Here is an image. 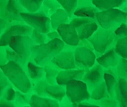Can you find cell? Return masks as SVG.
Instances as JSON below:
<instances>
[{
  "mask_svg": "<svg viewBox=\"0 0 127 107\" xmlns=\"http://www.w3.org/2000/svg\"><path fill=\"white\" fill-rule=\"evenodd\" d=\"M0 68L16 89L24 94L32 93L33 84L28 77L24 67L10 61L1 66Z\"/></svg>",
  "mask_w": 127,
  "mask_h": 107,
  "instance_id": "1",
  "label": "cell"
},
{
  "mask_svg": "<svg viewBox=\"0 0 127 107\" xmlns=\"http://www.w3.org/2000/svg\"><path fill=\"white\" fill-rule=\"evenodd\" d=\"M65 46V43L60 38L50 41L46 44L34 45L31 49V60L36 65L44 67L58 56Z\"/></svg>",
  "mask_w": 127,
  "mask_h": 107,
  "instance_id": "2",
  "label": "cell"
},
{
  "mask_svg": "<svg viewBox=\"0 0 127 107\" xmlns=\"http://www.w3.org/2000/svg\"><path fill=\"white\" fill-rule=\"evenodd\" d=\"M87 41L92 45L96 55L98 57L111 49H114L118 39L114 35V31L104 30L99 26L97 31Z\"/></svg>",
  "mask_w": 127,
  "mask_h": 107,
  "instance_id": "3",
  "label": "cell"
},
{
  "mask_svg": "<svg viewBox=\"0 0 127 107\" xmlns=\"http://www.w3.org/2000/svg\"><path fill=\"white\" fill-rule=\"evenodd\" d=\"M98 25L107 30H114L122 24L127 23V13L120 9L99 11L96 16Z\"/></svg>",
  "mask_w": 127,
  "mask_h": 107,
  "instance_id": "4",
  "label": "cell"
},
{
  "mask_svg": "<svg viewBox=\"0 0 127 107\" xmlns=\"http://www.w3.org/2000/svg\"><path fill=\"white\" fill-rule=\"evenodd\" d=\"M32 92L42 97H48L61 102L66 97V86H62L59 84H48L46 80L42 79L39 82L33 84Z\"/></svg>",
  "mask_w": 127,
  "mask_h": 107,
  "instance_id": "5",
  "label": "cell"
},
{
  "mask_svg": "<svg viewBox=\"0 0 127 107\" xmlns=\"http://www.w3.org/2000/svg\"><path fill=\"white\" fill-rule=\"evenodd\" d=\"M97 55L90 43L85 45L81 42L79 46L75 47V59L77 69L87 71L92 68L97 63Z\"/></svg>",
  "mask_w": 127,
  "mask_h": 107,
  "instance_id": "6",
  "label": "cell"
},
{
  "mask_svg": "<svg viewBox=\"0 0 127 107\" xmlns=\"http://www.w3.org/2000/svg\"><path fill=\"white\" fill-rule=\"evenodd\" d=\"M0 3H1V12H0L1 19L5 20L11 25L15 24H26L20 14L26 13V11L20 3V1L9 0V1H1Z\"/></svg>",
  "mask_w": 127,
  "mask_h": 107,
  "instance_id": "7",
  "label": "cell"
},
{
  "mask_svg": "<svg viewBox=\"0 0 127 107\" xmlns=\"http://www.w3.org/2000/svg\"><path fill=\"white\" fill-rule=\"evenodd\" d=\"M20 15L25 23L36 31L42 34H48L53 30L51 26L50 17L41 13L40 11L34 14L21 13Z\"/></svg>",
  "mask_w": 127,
  "mask_h": 107,
  "instance_id": "8",
  "label": "cell"
},
{
  "mask_svg": "<svg viewBox=\"0 0 127 107\" xmlns=\"http://www.w3.org/2000/svg\"><path fill=\"white\" fill-rule=\"evenodd\" d=\"M66 97L72 104H80L91 100V93L82 80H74L66 85Z\"/></svg>",
  "mask_w": 127,
  "mask_h": 107,
  "instance_id": "9",
  "label": "cell"
},
{
  "mask_svg": "<svg viewBox=\"0 0 127 107\" xmlns=\"http://www.w3.org/2000/svg\"><path fill=\"white\" fill-rule=\"evenodd\" d=\"M34 42L29 36H16L11 38L9 46L26 63L31 60V49Z\"/></svg>",
  "mask_w": 127,
  "mask_h": 107,
  "instance_id": "10",
  "label": "cell"
},
{
  "mask_svg": "<svg viewBox=\"0 0 127 107\" xmlns=\"http://www.w3.org/2000/svg\"><path fill=\"white\" fill-rule=\"evenodd\" d=\"M69 24L76 30L81 42L88 40L99 28L97 20L93 19L73 18Z\"/></svg>",
  "mask_w": 127,
  "mask_h": 107,
  "instance_id": "11",
  "label": "cell"
},
{
  "mask_svg": "<svg viewBox=\"0 0 127 107\" xmlns=\"http://www.w3.org/2000/svg\"><path fill=\"white\" fill-rule=\"evenodd\" d=\"M75 47L65 46L64 50L60 53L53 58L52 63L59 67L60 70H72L77 69L75 59Z\"/></svg>",
  "mask_w": 127,
  "mask_h": 107,
  "instance_id": "12",
  "label": "cell"
},
{
  "mask_svg": "<svg viewBox=\"0 0 127 107\" xmlns=\"http://www.w3.org/2000/svg\"><path fill=\"white\" fill-rule=\"evenodd\" d=\"M33 29L28 26L26 24H15L10 25L0 37V46L1 47L9 46V42L12 37L16 36H31Z\"/></svg>",
  "mask_w": 127,
  "mask_h": 107,
  "instance_id": "13",
  "label": "cell"
},
{
  "mask_svg": "<svg viewBox=\"0 0 127 107\" xmlns=\"http://www.w3.org/2000/svg\"><path fill=\"white\" fill-rule=\"evenodd\" d=\"M104 71L105 69L97 63L86 71L82 81L87 85L90 93L104 81Z\"/></svg>",
  "mask_w": 127,
  "mask_h": 107,
  "instance_id": "14",
  "label": "cell"
},
{
  "mask_svg": "<svg viewBox=\"0 0 127 107\" xmlns=\"http://www.w3.org/2000/svg\"><path fill=\"white\" fill-rule=\"evenodd\" d=\"M57 31L59 32L60 39L67 46L77 47L81 45V41L80 40L78 33L69 23L59 26Z\"/></svg>",
  "mask_w": 127,
  "mask_h": 107,
  "instance_id": "15",
  "label": "cell"
},
{
  "mask_svg": "<svg viewBox=\"0 0 127 107\" xmlns=\"http://www.w3.org/2000/svg\"><path fill=\"white\" fill-rule=\"evenodd\" d=\"M99 11L100 10L93 5V1L82 0L78 2V7L74 13L73 18H86V19L96 20L97 14Z\"/></svg>",
  "mask_w": 127,
  "mask_h": 107,
  "instance_id": "16",
  "label": "cell"
},
{
  "mask_svg": "<svg viewBox=\"0 0 127 107\" xmlns=\"http://www.w3.org/2000/svg\"><path fill=\"white\" fill-rule=\"evenodd\" d=\"M85 73V70L81 69L61 70L57 76V84L62 86H66L74 80H82Z\"/></svg>",
  "mask_w": 127,
  "mask_h": 107,
  "instance_id": "17",
  "label": "cell"
},
{
  "mask_svg": "<svg viewBox=\"0 0 127 107\" xmlns=\"http://www.w3.org/2000/svg\"><path fill=\"white\" fill-rule=\"evenodd\" d=\"M120 57L114 49H111L103 55L97 58V63L103 67L104 69H113L116 67L121 62Z\"/></svg>",
  "mask_w": 127,
  "mask_h": 107,
  "instance_id": "18",
  "label": "cell"
},
{
  "mask_svg": "<svg viewBox=\"0 0 127 107\" xmlns=\"http://www.w3.org/2000/svg\"><path fill=\"white\" fill-rule=\"evenodd\" d=\"M25 70L27 73L28 77L32 82V84L39 82L41 80L45 79V72L44 67L36 65L34 62L30 60L27 64L25 66Z\"/></svg>",
  "mask_w": 127,
  "mask_h": 107,
  "instance_id": "19",
  "label": "cell"
},
{
  "mask_svg": "<svg viewBox=\"0 0 127 107\" xmlns=\"http://www.w3.org/2000/svg\"><path fill=\"white\" fill-rule=\"evenodd\" d=\"M114 99L120 107H127V81L122 79H118L115 87Z\"/></svg>",
  "mask_w": 127,
  "mask_h": 107,
  "instance_id": "20",
  "label": "cell"
},
{
  "mask_svg": "<svg viewBox=\"0 0 127 107\" xmlns=\"http://www.w3.org/2000/svg\"><path fill=\"white\" fill-rule=\"evenodd\" d=\"M30 107H60V105L55 100L32 93L30 100Z\"/></svg>",
  "mask_w": 127,
  "mask_h": 107,
  "instance_id": "21",
  "label": "cell"
},
{
  "mask_svg": "<svg viewBox=\"0 0 127 107\" xmlns=\"http://www.w3.org/2000/svg\"><path fill=\"white\" fill-rule=\"evenodd\" d=\"M93 3L100 11H105L112 9H122L125 7L126 1L125 0H93Z\"/></svg>",
  "mask_w": 127,
  "mask_h": 107,
  "instance_id": "22",
  "label": "cell"
},
{
  "mask_svg": "<svg viewBox=\"0 0 127 107\" xmlns=\"http://www.w3.org/2000/svg\"><path fill=\"white\" fill-rule=\"evenodd\" d=\"M51 20V26L53 30H57L59 26L62 24H68L70 22V18L68 15V14L62 8L59 9L56 12L50 16Z\"/></svg>",
  "mask_w": 127,
  "mask_h": 107,
  "instance_id": "23",
  "label": "cell"
},
{
  "mask_svg": "<svg viewBox=\"0 0 127 107\" xmlns=\"http://www.w3.org/2000/svg\"><path fill=\"white\" fill-rule=\"evenodd\" d=\"M118 77L114 74V73L111 69H105V71H104V82L107 86L110 97L113 99H114L115 87L118 83Z\"/></svg>",
  "mask_w": 127,
  "mask_h": 107,
  "instance_id": "24",
  "label": "cell"
},
{
  "mask_svg": "<svg viewBox=\"0 0 127 107\" xmlns=\"http://www.w3.org/2000/svg\"><path fill=\"white\" fill-rule=\"evenodd\" d=\"M44 72H45V80L48 84H57V76L61 71L59 67H57L52 62L48 63V64L44 66Z\"/></svg>",
  "mask_w": 127,
  "mask_h": 107,
  "instance_id": "25",
  "label": "cell"
},
{
  "mask_svg": "<svg viewBox=\"0 0 127 107\" xmlns=\"http://www.w3.org/2000/svg\"><path fill=\"white\" fill-rule=\"evenodd\" d=\"M109 97V93H108L107 86H106V84L104 81L101 84L97 86L91 92V100H94V101H100L103 99H107Z\"/></svg>",
  "mask_w": 127,
  "mask_h": 107,
  "instance_id": "26",
  "label": "cell"
},
{
  "mask_svg": "<svg viewBox=\"0 0 127 107\" xmlns=\"http://www.w3.org/2000/svg\"><path fill=\"white\" fill-rule=\"evenodd\" d=\"M20 3L26 9V13H37L39 12L43 4L42 0H19Z\"/></svg>",
  "mask_w": 127,
  "mask_h": 107,
  "instance_id": "27",
  "label": "cell"
},
{
  "mask_svg": "<svg viewBox=\"0 0 127 107\" xmlns=\"http://www.w3.org/2000/svg\"><path fill=\"white\" fill-rule=\"evenodd\" d=\"M60 8L61 6L59 4V1H56V0H52V1L51 0H46V1H43V4H42V7L41 9L40 12L46 14L48 17H50L52 14H54Z\"/></svg>",
  "mask_w": 127,
  "mask_h": 107,
  "instance_id": "28",
  "label": "cell"
},
{
  "mask_svg": "<svg viewBox=\"0 0 127 107\" xmlns=\"http://www.w3.org/2000/svg\"><path fill=\"white\" fill-rule=\"evenodd\" d=\"M61 8L68 14L70 20L73 18L74 13L78 7V0H58Z\"/></svg>",
  "mask_w": 127,
  "mask_h": 107,
  "instance_id": "29",
  "label": "cell"
},
{
  "mask_svg": "<svg viewBox=\"0 0 127 107\" xmlns=\"http://www.w3.org/2000/svg\"><path fill=\"white\" fill-rule=\"evenodd\" d=\"M32 93L29 94H24L21 93L19 90H17L16 93V99L15 100V105L16 107H25L30 106V100L32 97Z\"/></svg>",
  "mask_w": 127,
  "mask_h": 107,
  "instance_id": "30",
  "label": "cell"
},
{
  "mask_svg": "<svg viewBox=\"0 0 127 107\" xmlns=\"http://www.w3.org/2000/svg\"><path fill=\"white\" fill-rule=\"evenodd\" d=\"M114 51L123 59L127 60V37L120 39L114 47Z\"/></svg>",
  "mask_w": 127,
  "mask_h": 107,
  "instance_id": "31",
  "label": "cell"
},
{
  "mask_svg": "<svg viewBox=\"0 0 127 107\" xmlns=\"http://www.w3.org/2000/svg\"><path fill=\"white\" fill-rule=\"evenodd\" d=\"M114 74L118 77V79H122L127 81V60L121 59V62L117 67L111 69Z\"/></svg>",
  "mask_w": 127,
  "mask_h": 107,
  "instance_id": "32",
  "label": "cell"
},
{
  "mask_svg": "<svg viewBox=\"0 0 127 107\" xmlns=\"http://www.w3.org/2000/svg\"><path fill=\"white\" fill-rule=\"evenodd\" d=\"M30 36L33 41L34 45H42L50 42V40L47 36V34H42V33H40L35 30H33Z\"/></svg>",
  "mask_w": 127,
  "mask_h": 107,
  "instance_id": "33",
  "label": "cell"
},
{
  "mask_svg": "<svg viewBox=\"0 0 127 107\" xmlns=\"http://www.w3.org/2000/svg\"><path fill=\"white\" fill-rule=\"evenodd\" d=\"M16 93H17V89L14 86H10L1 94V100L14 103L16 99Z\"/></svg>",
  "mask_w": 127,
  "mask_h": 107,
  "instance_id": "34",
  "label": "cell"
},
{
  "mask_svg": "<svg viewBox=\"0 0 127 107\" xmlns=\"http://www.w3.org/2000/svg\"><path fill=\"white\" fill-rule=\"evenodd\" d=\"M0 79H0V94H2L8 88L13 85H12L9 79L3 74V73L2 71L0 72Z\"/></svg>",
  "mask_w": 127,
  "mask_h": 107,
  "instance_id": "35",
  "label": "cell"
},
{
  "mask_svg": "<svg viewBox=\"0 0 127 107\" xmlns=\"http://www.w3.org/2000/svg\"><path fill=\"white\" fill-rule=\"evenodd\" d=\"M97 105H99L101 107H120L117 100L111 97L103 99V100H100Z\"/></svg>",
  "mask_w": 127,
  "mask_h": 107,
  "instance_id": "36",
  "label": "cell"
},
{
  "mask_svg": "<svg viewBox=\"0 0 127 107\" xmlns=\"http://www.w3.org/2000/svg\"><path fill=\"white\" fill-rule=\"evenodd\" d=\"M114 35H115V36L117 37L118 40L127 37V24L125 23V24H122L120 26H119V27L114 30Z\"/></svg>",
  "mask_w": 127,
  "mask_h": 107,
  "instance_id": "37",
  "label": "cell"
},
{
  "mask_svg": "<svg viewBox=\"0 0 127 107\" xmlns=\"http://www.w3.org/2000/svg\"><path fill=\"white\" fill-rule=\"evenodd\" d=\"M8 63L7 53H6V47H1V59H0V67L3 66Z\"/></svg>",
  "mask_w": 127,
  "mask_h": 107,
  "instance_id": "38",
  "label": "cell"
},
{
  "mask_svg": "<svg viewBox=\"0 0 127 107\" xmlns=\"http://www.w3.org/2000/svg\"><path fill=\"white\" fill-rule=\"evenodd\" d=\"M47 36H48V39L50 41H53V40H55V39L60 38L59 32L57 31V30H52V31H50L49 33H48V34H47Z\"/></svg>",
  "mask_w": 127,
  "mask_h": 107,
  "instance_id": "39",
  "label": "cell"
},
{
  "mask_svg": "<svg viewBox=\"0 0 127 107\" xmlns=\"http://www.w3.org/2000/svg\"><path fill=\"white\" fill-rule=\"evenodd\" d=\"M78 107H101L99 105L94 104V103H91L90 101H85L82 103L78 104Z\"/></svg>",
  "mask_w": 127,
  "mask_h": 107,
  "instance_id": "40",
  "label": "cell"
},
{
  "mask_svg": "<svg viewBox=\"0 0 127 107\" xmlns=\"http://www.w3.org/2000/svg\"><path fill=\"white\" fill-rule=\"evenodd\" d=\"M60 107H71L72 106V103L69 101V100L67 97H64V99L61 102H59Z\"/></svg>",
  "mask_w": 127,
  "mask_h": 107,
  "instance_id": "41",
  "label": "cell"
},
{
  "mask_svg": "<svg viewBox=\"0 0 127 107\" xmlns=\"http://www.w3.org/2000/svg\"><path fill=\"white\" fill-rule=\"evenodd\" d=\"M0 107H16L15 103L6 101L4 100H0Z\"/></svg>",
  "mask_w": 127,
  "mask_h": 107,
  "instance_id": "42",
  "label": "cell"
},
{
  "mask_svg": "<svg viewBox=\"0 0 127 107\" xmlns=\"http://www.w3.org/2000/svg\"><path fill=\"white\" fill-rule=\"evenodd\" d=\"M71 107H78V104H73Z\"/></svg>",
  "mask_w": 127,
  "mask_h": 107,
  "instance_id": "43",
  "label": "cell"
},
{
  "mask_svg": "<svg viewBox=\"0 0 127 107\" xmlns=\"http://www.w3.org/2000/svg\"><path fill=\"white\" fill-rule=\"evenodd\" d=\"M125 7L127 8V1H126V4H125Z\"/></svg>",
  "mask_w": 127,
  "mask_h": 107,
  "instance_id": "44",
  "label": "cell"
},
{
  "mask_svg": "<svg viewBox=\"0 0 127 107\" xmlns=\"http://www.w3.org/2000/svg\"><path fill=\"white\" fill-rule=\"evenodd\" d=\"M25 107H30V106H25Z\"/></svg>",
  "mask_w": 127,
  "mask_h": 107,
  "instance_id": "45",
  "label": "cell"
},
{
  "mask_svg": "<svg viewBox=\"0 0 127 107\" xmlns=\"http://www.w3.org/2000/svg\"><path fill=\"white\" fill-rule=\"evenodd\" d=\"M126 24H127V23H126Z\"/></svg>",
  "mask_w": 127,
  "mask_h": 107,
  "instance_id": "46",
  "label": "cell"
}]
</instances>
